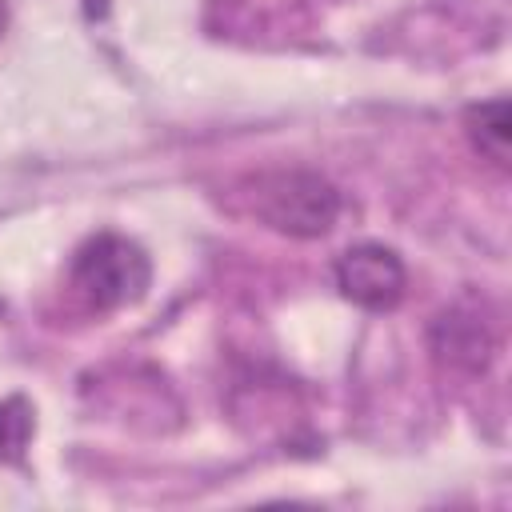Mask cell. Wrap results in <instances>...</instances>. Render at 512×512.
I'll use <instances>...</instances> for the list:
<instances>
[{
    "label": "cell",
    "mask_w": 512,
    "mask_h": 512,
    "mask_svg": "<svg viewBox=\"0 0 512 512\" xmlns=\"http://www.w3.org/2000/svg\"><path fill=\"white\" fill-rule=\"evenodd\" d=\"M432 344L436 352L452 364V368H464V372H484L492 352H496V340H492V328L476 316V312H444L432 328Z\"/></svg>",
    "instance_id": "cell-4"
},
{
    "label": "cell",
    "mask_w": 512,
    "mask_h": 512,
    "mask_svg": "<svg viewBox=\"0 0 512 512\" xmlns=\"http://www.w3.org/2000/svg\"><path fill=\"white\" fill-rule=\"evenodd\" d=\"M4 28H8V0H0V36H4Z\"/></svg>",
    "instance_id": "cell-7"
},
{
    "label": "cell",
    "mask_w": 512,
    "mask_h": 512,
    "mask_svg": "<svg viewBox=\"0 0 512 512\" xmlns=\"http://www.w3.org/2000/svg\"><path fill=\"white\" fill-rule=\"evenodd\" d=\"M404 284H408L404 260L384 244L364 240V244L344 248L336 260V288L356 308L392 312L404 300Z\"/></svg>",
    "instance_id": "cell-3"
},
{
    "label": "cell",
    "mask_w": 512,
    "mask_h": 512,
    "mask_svg": "<svg viewBox=\"0 0 512 512\" xmlns=\"http://www.w3.org/2000/svg\"><path fill=\"white\" fill-rule=\"evenodd\" d=\"M248 212L280 236L316 240L340 216V192L312 168H264L244 180Z\"/></svg>",
    "instance_id": "cell-1"
},
{
    "label": "cell",
    "mask_w": 512,
    "mask_h": 512,
    "mask_svg": "<svg viewBox=\"0 0 512 512\" xmlns=\"http://www.w3.org/2000/svg\"><path fill=\"white\" fill-rule=\"evenodd\" d=\"M148 284H152L148 252L120 232H96L72 256V288L96 312H116L144 300Z\"/></svg>",
    "instance_id": "cell-2"
},
{
    "label": "cell",
    "mask_w": 512,
    "mask_h": 512,
    "mask_svg": "<svg viewBox=\"0 0 512 512\" xmlns=\"http://www.w3.org/2000/svg\"><path fill=\"white\" fill-rule=\"evenodd\" d=\"M464 132H468L472 148L484 160H492L496 168H508V156H512V112H508L504 96L472 104L464 112Z\"/></svg>",
    "instance_id": "cell-5"
},
{
    "label": "cell",
    "mask_w": 512,
    "mask_h": 512,
    "mask_svg": "<svg viewBox=\"0 0 512 512\" xmlns=\"http://www.w3.org/2000/svg\"><path fill=\"white\" fill-rule=\"evenodd\" d=\"M32 404L24 396H4L0 400V464H20L32 440Z\"/></svg>",
    "instance_id": "cell-6"
}]
</instances>
